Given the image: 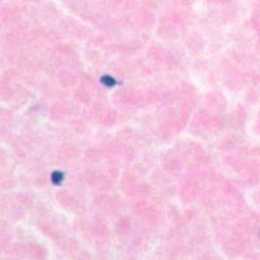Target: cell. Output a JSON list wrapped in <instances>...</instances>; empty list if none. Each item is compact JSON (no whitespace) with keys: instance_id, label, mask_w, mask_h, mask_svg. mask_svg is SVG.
<instances>
[{"instance_id":"cell-1","label":"cell","mask_w":260,"mask_h":260,"mask_svg":"<svg viewBox=\"0 0 260 260\" xmlns=\"http://www.w3.org/2000/svg\"><path fill=\"white\" fill-rule=\"evenodd\" d=\"M62 176L60 175V173H56V175L53 176V181H56V182H59V181H61Z\"/></svg>"}]
</instances>
